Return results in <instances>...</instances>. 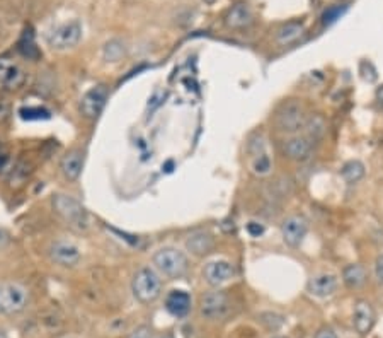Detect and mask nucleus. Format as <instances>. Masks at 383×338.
<instances>
[{
  "label": "nucleus",
  "mask_w": 383,
  "mask_h": 338,
  "mask_svg": "<svg viewBox=\"0 0 383 338\" xmlns=\"http://www.w3.org/2000/svg\"><path fill=\"white\" fill-rule=\"evenodd\" d=\"M131 291H133L135 299L142 304H150L160 298L162 292V279L159 273L150 266H144L133 275L131 282Z\"/></svg>",
  "instance_id": "nucleus-1"
},
{
  "label": "nucleus",
  "mask_w": 383,
  "mask_h": 338,
  "mask_svg": "<svg viewBox=\"0 0 383 338\" xmlns=\"http://www.w3.org/2000/svg\"><path fill=\"white\" fill-rule=\"evenodd\" d=\"M153 265L167 279H181L187 273L189 260L178 248H160L153 255Z\"/></svg>",
  "instance_id": "nucleus-2"
},
{
  "label": "nucleus",
  "mask_w": 383,
  "mask_h": 338,
  "mask_svg": "<svg viewBox=\"0 0 383 338\" xmlns=\"http://www.w3.org/2000/svg\"><path fill=\"white\" fill-rule=\"evenodd\" d=\"M29 303V291L19 282L0 284V314L12 316L26 309Z\"/></svg>",
  "instance_id": "nucleus-3"
},
{
  "label": "nucleus",
  "mask_w": 383,
  "mask_h": 338,
  "mask_svg": "<svg viewBox=\"0 0 383 338\" xmlns=\"http://www.w3.org/2000/svg\"><path fill=\"white\" fill-rule=\"evenodd\" d=\"M82 40V24L74 19V21L56 24L46 33L48 47L56 51H65L75 48Z\"/></svg>",
  "instance_id": "nucleus-4"
},
{
  "label": "nucleus",
  "mask_w": 383,
  "mask_h": 338,
  "mask_svg": "<svg viewBox=\"0 0 383 338\" xmlns=\"http://www.w3.org/2000/svg\"><path fill=\"white\" fill-rule=\"evenodd\" d=\"M51 205L53 210L65 220L67 224L72 227L84 229L87 225V212H85L84 205L77 200V198L70 197L65 193H56L51 198Z\"/></svg>",
  "instance_id": "nucleus-5"
},
{
  "label": "nucleus",
  "mask_w": 383,
  "mask_h": 338,
  "mask_svg": "<svg viewBox=\"0 0 383 338\" xmlns=\"http://www.w3.org/2000/svg\"><path fill=\"white\" fill-rule=\"evenodd\" d=\"M305 110L295 99L287 101L276 113V127L281 131H287V134H295V131L302 130L303 125H305Z\"/></svg>",
  "instance_id": "nucleus-6"
},
{
  "label": "nucleus",
  "mask_w": 383,
  "mask_h": 338,
  "mask_svg": "<svg viewBox=\"0 0 383 338\" xmlns=\"http://www.w3.org/2000/svg\"><path fill=\"white\" fill-rule=\"evenodd\" d=\"M232 304L223 291H213L205 294L200 300V314L208 321H219L230 313Z\"/></svg>",
  "instance_id": "nucleus-7"
},
{
  "label": "nucleus",
  "mask_w": 383,
  "mask_h": 338,
  "mask_svg": "<svg viewBox=\"0 0 383 338\" xmlns=\"http://www.w3.org/2000/svg\"><path fill=\"white\" fill-rule=\"evenodd\" d=\"M28 74L12 58H0V91L12 92L19 91L24 86Z\"/></svg>",
  "instance_id": "nucleus-8"
},
{
  "label": "nucleus",
  "mask_w": 383,
  "mask_h": 338,
  "mask_svg": "<svg viewBox=\"0 0 383 338\" xmlns=\"http://www.w3.org/2000/svg\"><path fill=\"white\" fill-rule=\"evenodd\" d=\"M48 255H50V260L55 265L63 266V268H72L82 258V253L77 244L67 241V239H56V241L51 243Z\"/></svg>",
  "instance_id": "nucleus-9"
},
{
  "label": "nucleus",
  "mask_w": 383,
  "mask_h": 338,
  "mask_svg": "<svg viewBox=\"0 0 383 338\" xmlns=\"http://www.w3.org/2000/svg\"><path fill=\"white\" fill-rule=\"evenodd\" d=\"M108 96H110V91H108L106 86L99 84L94 86V88L89 89L87 92L82 96L80 99V113L84 118L87 120H96L97 116L101 115V111L106 106Z\"/></svg>",
  "instance_id": "nucleus-10"
},
{
  "label": "nucleus",
  "mask_w": 383,
  "mask_h": 338,
  "mask_svg": "<svg viewBox=\"0 0 383 338\" xmlns=\"http://www.w3.org/2000/svg\"><path fill=\"white\" fill-rule=\"evenodd\" d=\"M307 232H309V220L303 216H295L287 217L281 224V236H283V241L290 248H298L300 244L305 239Z\"/></svg>",
  "instance_id": "nucleus-11"
},
{
  "label": "nucleus",
  "mask_w": 383,
  "mask_h": 338,
  "mask_svg": "<svg viewBox=\"0 0 383 338\" xmlns=\"http://www.w3.org/2000/svg\"><path fill=\"white\" fill-rule=\"evenodd\" d=\"M203 277L212 287H220V285L227 284L235 277V268L230 261L216 260L210 261L203 270Z\"/></svg>",
  "instance_id": "nucleus-12"
},
{
  "label": "nucleus",
  "mask_w": 383,
  "mask_h": 338,
  "mask_svg": "<svg viewBox=\"0 0 383 338\" xmlns=\"http://www.w3.org/2000/svg\"><path fill=\"white\" fill-rule=\"evenodd\" d=\"M375 309L370 303L365 299H359L355 303V307H352V325H355V330L361 337L368 335L371 332L375 325Z\"/></svg>",
  "instance_id": "nucleus-13"
},
{
  "label": "nucleus",
  "mask_w": 383,
  "mask_h": 338,
  "mask_svg": "<svg viewBox=\"0 0 383 338\" xmlns=\"http://www.w3.org/2000/svg\"><path fill=\"white\" fill-rule=\"evenodd\" d=\"M85 164V154L80 149H72L60 161V171L67 182H77Z\"/></svg>",
  "instance_id": "nucleus-14"
},
{
  "label": "nucleus",
  "mask_w": 383,
  "mask_h": 338,
  "mask_svg": "<svg viewBox=\"0 0 383 338\" xmlns=\"http://www.w3.org/2000/svg\"><path fill=\"white\" fill-rule=\"evenodd\" d=\"M215 248V238L208 231H194L187 236L186 250L194 257H206Z\"/></svg>",
  "instance_id": "nucleus-15"
},
{
  "label": "nucleus",
  "mask_w": 383,
  "mask_h": 338,
  "mask_svg": "<svg viewBox=\"0 0 383 338\" xmlns=\"http://www.w3.org/2000/svg\"><path fill=\"white\" fill-rule=\"evenodd\" d=\"M337 289V277L332 273H318V275L312 277L307 284V291L309 294L315 296V298H329L336 292Z\"/></svg>",
  "instance_id": "nucleus-16"
},
{
  "label": "nucleus",
  "mask_w": 383,
  "mask_h": 338,
  "mask_svg": "<svg viewBox=\"0 0 383 338\" xmlns=\"http://www.w3.org/2000/svg\"><path fill=\"white\" fill-rule=\"evenodd\" d=\"M253 22H254V14L247 3H235L234 7L228 9L227 16H225V26H227L228 29L249 28Z\"/></svg>",
  "instance_id": "nucleus-17"
},
{
  "label": "nucleus",
  "mask_w": 383,
  "mask_h": 338,
  "mask_svg": "<svg viewBox=\"0 0 383 338\" xmlns=\"http://www.w3.org/2000/svg\"><path fill=\"white\" fill-rule=\"evenodd\" d=\"M312 149H314V140L307 135H298V137H291L290 140H287L283 150L288 159L307 161L310 157Z\"/></svg>",
  "instance_id": "nucleus-18"
},
{
  "label": "nucleus",
  "mask_w": 383,
  "mask_h": 338,
  "mask_svg": "<svg viewBox=\"0 0 383 338\" xmlns=\"http://www.w3.org/2000/svg\"><path fill=\"white\" fill-rule=\"evenodd\" d=\"M165 309L176 318L186 316L191 311V296L186 291H172L165 298Z\"/></svg>",
  "instance_id": "nucleus-19"
},
{
  "label": "nucleus",
  "mask_w": 383,
  "mask_h": 338,
  "mask_svg": "<svg viewBox=\"0 0 383 338\" xmlns=\"http://www.w3.org/2000/svg\"><path fill=\"white\" fill-rule=\"evenodd\" d=\"M366 279L368 275L365 266L359 265V263H351L343 270V280L349 289H359L361 285H365Z\"/></svg>",
  "instance_id": "nucleus-20"
},
{
  "label": "nucleus",
  "mask_w": 383,
  "mask_h": 338,
  "mask_svg": "<svg viewBox=\"0 0 383 338\" xmlns=\"http://www.w3.org/2000/svg\"><path fill=\"white\" fill-rule=\"evenodd\" d=\"M303 33H305V26L302 22H288L276 31V41L280 45L295 43L296 40L303 36Z\"/></svg>",
  "instance_id": "nucleus-21"
},
{
  "label": "nucleus",
  "mask_w": 383,
  "mask_h": 338,
  "mask_svg": "<svg viewBox=\"0 0 383 338\" xmlns=\"http://www.w3.org/2000/svg\"><path fill=\"white\" fill-rule=\"evenodd\" d=\"M365 166L359 161H348L343 168H341V176L348 185H355V183L361 182L365 178Z\"/></svg>",
  "instance_id": "nucleus-22"
},
{
  "label": "nucleus",
  "mask_w": 383,
  "mask_h": 338,
  "mask_svg": "<svg viewBox=\"0 0 383 338\" xmlns=\"http://www.w3.org/2000/svg\"><path fill=\"white\" fill-rule=\"evenodd\" d=\"M303 129H305L307 137L312 138L314 142L318 140V138L325 134V120L322 118L321 115L310 116V118L305 120V125H303Z\"/></svg>",
  "instance_id": "nucleus-23"
},
{
  "label": "nucleus",
  "mask_w": 383,
  "mask_h": 338,
  "mask_svg": "<svg viewBox=\"0 0 383 338\" xmlns=\"http://www.w3.org/2000/svg\"><path fill=\"white\" fill-rule=\"evenodd\" d=\"M125 55H126V47L121 40H111L104 45L103 56L106 62H111V63L119 62Z\"/></svg>",
  "instance_id": "nucleus-24"
},
{
  "label": "nucleus",
  "mask_w": 383,
  "mask_h": 338,
  "mask_svg": "<svg viewBox=\"0 0 383 338\" xmlns=\"http://www.w3.org/2000/svg\"><path fill=\"white\" fill-rule=\"evenodd\" d=\"M250 169H253V172L259 176H264L268 175L269 171H271V159L268 157V154L262 152L257 154V156H254L253 163H250Z\"/></svg>",
  "instance_id": "nucleus-25"
},
{
  "label": "nucleus",
  "mask_w": 383,
  "mask_h": 338,
  "mask_svg": "<svg viewBox=\"0 0 383 338\" xmlns=\"http://www.w3.org/2000/svg\"><path fill=\"white\" fill-rule=\"evenodd\" d=\"M259 321H261L262 325L269 330V332H278V330L284 325V318L281 316V314H276V313L259 314Z\"/></svg>",
  "instance_id": "nucleus-26"
},
{
  "label": "nucleus",
  "mask_w": 383,
  "mask_h": 338,
  "mask_svg": "<svg viewBox=\"0 0 383 338\" xmlns=\"http://www.w3.org/2000/svg\"><path fill=\"white\" fill-rule=\"evenodd\" d=\"M19 115H21L22 120H48L50 118V111L44 110V108H40V106L21 108V110H19Z\"/></svg>",
  "instance_id": "nucleus-27"
},
{
  "label": "nucleus",
  "mask_w": 383,
  "mask_h": 338,
  "mask_svg": "<svg viewBox=\"0 0 383 338\" xmlns=\"http://www.w3.org/2000/svg\"><path fill=\"white\" fill-rule=\"evenodd\" d=\"M344 9H346V7H343V9H341V7L337 6V7H332V9L325 10V14H324V22H325V24H330V22H334V21H336V19H339L341 14L344 13Z\"/></svg>",
  "instance_id": "nucleus-28"
},
{
  "label": "nucleus",
  "mask_w": 383,
  "mask_h": 338,
  "mask_svg": "<svg viewBox=\"0 0 383 338\" xmlns=\"http://www.w3.org/2000/svg\"><path fill=\"white\" fill-rule=\"evenodd\" d=\"M247 232H249L253 238H259V236L264 234V225L259 223H249L247 224Z\"/></svg>",
  "instance_id": "nucleus-29"
},
{
  "label": "nucleus",
  "mask_w": 383,
  "mask_h": 338,
  "mask_svg": "<svg viewBox=\"0 0 383 338\" xmlns=\"http://www.w3.org/2000/svg\"><path fill=\"white\" fill-rule=\"evenodd\" d=\"M130 338H153L152 330H150L148 326H140V328H137L133 333H131Z\"/></svg>",
  "instance_id": "nucleus-30"
},
{
  "label": "nucleus",
  "mask_w": 383,
  "mask_h": 338,
  "mask_svg": "<svg viewBox=\"0 0 383 338\" xmlns=\"http://www.w3.org/2000/svg\"><path fill=\"white\" fill-rule=\"evenodd\" d=\"M375 277H377V280L380 284H383V253L375 261Z\"/></svg>",
  "instance_id": "nucleus-31"
},
{
  "label": "nucleus",
  "mask_w": 383,
  "mask_h": 338,
  "mask_svg": "<svg viewBox=\"0 0 383 338\" xmlns=\"http://www.w3.org/2000/svg\"><path fill=\"white\" fill-rule=\"evenodd\" d=\"M10 115V106L6 99H0V123L6 122Z\"/></svg>",
  "instance_id": "nucleus-32"
},
{
  "label": "nucleus",
  "mask_w": 383,
  "mask_h": 338,
  "mask_svg": "<svg viewBox=\"0 0 383 338\" xmlns=\"http://www.w3.org/2000/svg\"><path fill=\"white\" fill-rule=\"evenodd\" d=\"M314 338H337V335L334 333L332 328H329V326H324V328H321L317 333H315Z\"/></svg>",
  "instance_id": "nucleus-33"
},
{
  "label": "nucleus",
  "mask_w": 383,
  "mask_h": 338,
  "mask_svg": "<svg viewBox=\"0 0 383 338\" xmlns=\"http://www.w3.org/2000/svg\"><path fill=\"white\" fill-rule=\"evenodd\" d=\"M377 99H378V103H380L383 106V86H382V88L377 89Z\"/></svg>",
  "instance_id": "nucleus-34"
},
{
  "label": "nucleus",
  "mask_w": 383,
  "mask_h": 338,
  "mask_svg": "<svg viewBox=\"0 0 383 338\" xmlns=\"http://www.w3.org/2000/svg\"><path fill=\"white\" fill-rule=\"evenodd\" d=\"M0 338H9V337H7V333L3 332V330H0Z\"/></svg>",
  "instance_id": "nucleus-35"
},
{
  "label": "nucleus",
  "mask_w": 383,
  "mask_h": 338,
  "mask_svg": "<svg viewBox=\"0 0 383 338\" xmlns=\"http://www.w3.org/2000/svg\"><path fill=\"white\" fill-rule=\"evenodd\" d=\"M157 338H172L171 335H162V337H157Z\"/></svg>",
  "instance_id": "nucleus-36"
},
{
  "label": "nucleus",
  "mask_w": 383,
  "mask_h": 338,
  "mask_svg": "<svg viewBox=\"0 0 383 338\" xmlns=\"http://www.w3.org/2000/svg\"><path fill=\"white\" fill-rule=\"evenodd\" d=\"M0 156H2V144H0Z\"/></svg>",
  "instance_id": "nucleus-37"
},
{
  "label": "nucleus",
  "mask_w": 383,
  "mask_h": 338,
  "mask_svg": "<svg viewBox=\"0 0 383 338\" xmlns=\"http://www.w3.org/2000/svg\"><path fill=\"white\" fill-rule=\"evenodd\" d=\"M273 338H284V337H273Z\"/></svg>",
  "instance_id": "nucleus-38"
}]
</instances>
